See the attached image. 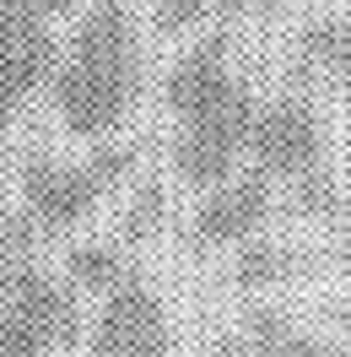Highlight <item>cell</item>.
Masks as SVG:
<instances>
[{
  "instance_id": "cell-1",
  "label": "cell",
  "mask_w": 351,
  "mask_h": 357,
  "mask_svg": "<svg viewBox=\"0 0 351 357\" xmlns=\"http://www.w3.org/2000/svg\"><path fill=\"white\" fill-rule=\"evenodd\" d=\"M162 103L173 114L168 162H173L178 184H189L200 195L227 184L233 168L249 157V130L260 114L254 87L233 70V38L227 33L195 38L168 70Z\"/></svg>"
},
{
  "instance_id": "cell-2",
  "label": "cell",
  "mask_w": 351,
  "mask_h": 357,
  "mask_svg": "<svg viewBox=\"0 0 351 357\" xmlns=\"http://www.w3.org/2000/svg\"><path fill=\"white\" fill-rule=\"evenodd\" d=\"M141 82H146V66H141V33H135L130 11L92 0L70 33V44L60 49V66L49 82L65 135L103 146L130 119Z\"/></svg>"
},
{
  "instance_id": "cell-3",
  "label": "cell",
  "mask_w": 351,
  "mask_h": 357,
  "mask_svg": "<svg viewBox=\"0 0 351 357\" xmlns=\"http://www.w3.org/2000/svg\"><path fill=\"white\" fill-rule=\"evenodd\" d=\"M135 168H141V146H130V141H103L81 162H60L33 146L17 162V195H22V211L49 238V233L81 227L103 206V195H114Z\"/></svg>"
},
{
  "instance_id": "cell-4",
  "label": "cell",
  "mask_w": 351,
  "mask_h": 357,
  "mask_svg": "<svg viewBox=\"0 0 351 357\" xmlns=\"http://www.w3.org/2000/svg\"><path fill=\"white\" fill-rule=\"evenodd\" d=\"M87 335L81 298L33 260H0V357H60Z\"/></svg>"
},
{
  "instance_id": "cell-5",
  "label": "cell",
  "mask_w": 351,
  "mask_h": 357,
  "mask_svg": "<svg viewBox=\"0 0 351 357\" xmlns=\"http://www.w3.org/2000/svg\"><path fill=\"white\" fill-rule=\"evenodd\" d=\"M60 38L49 27L44 0H0V141L17 114L54 82Z\"/></svg>"
},
{
  "instance_id": "cell-6",
  "label": "cell",
  "mask_w": 351,
  "mask_h": 357,
  "mask_svg": "<svg viewBox=\"0 0 351 357\" xmlns=\"http://www.w3.org/2000/svg\"><path fill=\"white\" fill-rule=\"evenodd\" d=\"M249 157H254V174H265L270 184L276 178L292 184L313 168H329V130L313 98L286 92L276 103H260L254 130H249Z\"/></svg>"
},
{
  "instance_id": "cell-7",
  "label": "cell",
  "mask_w": 351,
  "mask_h": 357,
  "mask_svg": "<svg viewBox=\"0 0 351 357\" xmlns=\"http://www.w3.org/2000/svg\"><path fill=\"white\" fill-rule=\"evenodd\" d=\"M87 357H173V319L146 276H125L98 298L87 325Z\"/></svg>"
},
{
  "instance_id": "cell-8",
  "label": "cell",
  "mask_w": 351,
  "mask_h": 357,
  "mask_svg": "<svg viewBox=\"0 0 351 357\" xmlns=\"http://www.w3.org/2000/svg\"><path fill=\"white\" fill-rule=\"evenodd\" d=\"M265 217H270V178L265 174H238L205 190L189 217V249L211 255V249H238L249 238H260Z\"/></svg>"
},
{
  "instance_id": "cell-9",
  "label": "cell",
  "mask_w": 351,
  "mask_h": 357,
  "mask_svg": "<svg viewBox=\"0 0 351 357\" xmlns=\"http://www.w3.org/2000/svg\"><path fill=\"white\" fill-rule=\"evenodd\" d=\"M292 76L297 82H308V76L335 82L351 114V17H313L292 44Z\"/></svg>"
},
{
  "instance_id": "cell-10",
  "label": "cell",
  "mask_w": 351,
  "mask_h": 357,
  "mask_svg": "<svg viewBox=\"0 0 351 357\" xmlns=\"http://www.w3.org/2000/svg\"><path fill=\"white\" fill-rule=\"evenodd\" d=\"M303 271H319V266H313V255L297 249V244H281V238H249V244L233 249V282L249 287V292L297 282Z\"/></svg>"
},
{
  "instance_id": "cell-11",
  "label": "cell",
  "mask_w": 351,
  "mask_h": 357,
  "mask_svg": "<svg viewBox=\"0 0 351 357\" xmlns=\"http://www.w3.org/2000/svg\"><path fill=\"white\" fill-rule=\"evenodd\" d=\"M60 276H65V287L76 292V298H103V292H114L125 276H130V266H125V249H119V244H109V238H87V244H70L65 249Z\"/></svg>"
},
{
  "instance_id": "cell-12",
  "label": "cell",
  "mask_w": 351,
  "mask_h": 357,
  "mask_svg": "<svg viewBox=\"0 0 351 357\" xmlns=\"http://www.w3.org/2000/svg\"><path fill=\"white\" fill-rule=\"evenodd\" d=\"M243 331H249V341L260 347V357H351L346 347H335V341H319V335L297 331L286 314L276 309H260L243 319Z\"/></svg>"
},
{
  "instance_id": "cell-13",
  "label": "cell",
  "mask_w": 351,
  "mask_h": 357,
  "mask_svg": "<svg viewBox=\"0 0 351 357\" xmlns=\"http://www.w3.org/2000/svg\"><path fill=\"white\" fill-rule=\"evenodd\" d=\"M162 227H168V184H162V178H141L130 190V201H125V211H119L114 244L119 249H146V244H157Z\"/></svg>"
},
{
  "instance_id": "cell-14",
  "label": "cell",
  "mask_w": 351,
  "mask_h": 357,
  "mask_svg": "<svg viewBox=\"0 0 351 357\" xmlns=\"http://www.w3.org/2000/svg\"><path fill=\"white\" fill-rule=\"evenodd\" d=\"M292 217H308V222H341L351 211L346 184L335 178V168H313V174L292 178Z\"/></svg>"
},
{
  "instance_id": "cell-15",
  "label": "cell",
  "mask_w": 351,
  "mask_h": 357,
  "mask_svg": "<svg viewBox=\"0 0 351 357\" xmlns=\"http://www.w3.org/2000/svg\"><path fill=\"white\" fill-rule=\"evenodd\" d=\"M211 11V0H152V33L157 38H178V33H195Z\"/></svg>"
},
{
  "instance_id": "cell-16",
  "label": "cell",
  "mask_w": 351,
  "mask_h": 357,
  "mask_svg": "<svg viewBox=\"0 0 351 357\" xmlns=\"http://www.w3.org/2000/svg\"><path fill=\"white\" fill-rule=\"evenodd\" d=\"M313 266H319V271H346V276H351V233H346V238H335L325 255H313Z\"/></svg>"
},
{
  "instance_id": "cell-17",
  "label": "cell",
  "mask_w": 351,
  "mask_h": 357,
  "mask_svg": "<svg viewBox=\"0 0 351 357\" xmlns=\"http://www.w3.org/2000/svg\"><path fill=\"white\" fill-rule=\"evenodd\" d=\"M281 0H211L217 17H254V11H276Z\"/></svg>"
},
{
  "instance_id": "cell-18",
  "label": "cell",
  "mask_w": 351,
  "mask_h": 357,
  "mask_svg": "<svg viewBox=\"0 0 351 357\" xmlns=\"http://www.w3.org/2000/svg\"><path fill=\"white\" fill-rule=\"evenodd\" d=\"M325 319H329V325H335L341 335H351V292L341 298V303H329V309H325Z\"/></svg>"
},
{
  "instance_id": "cell-19",
  "label": "cell",
  "mask_w": 351,
  "mask_h": 357,
  "mask_svg": "<svg viewBox=\"0 0 351 357\" xmlns=\"http://www.w3.org/2000/svg\"><path fill=\"white\" fill-rule=\"evenodd\" d=\"M87 0H44V11H49V22H60V17H76Z\"/></svg>"
},
{
  "instance_id": "cell-20",
  "label": "cell",
  "mask_w": 351,
  "mask_h": 357,
  "mask_svg": "<svg viewBox=\"0 0 351 357\" xmlns=\"http://www.w3.org/2000/svg\"><path fill=\"white\" fill-rule=\"evenodd\" d=\"M346 190H351V157H346Z\"/></svg>"
},
{
  "instance_id": "cell-21",
  "label": "cell",
  "mask_w": 351,
  "mask_h": 357,
  "mask_svg": "<svg viewBox=\"0 0 351 357\" xmlns=\"http://www.w3.org/2000/svg\"><path fill=\"white\" fill-rule=\"evenodd\" d=\"M103 6H125V0H103Z\"/></svg>"
},
{
  "instance_id": "cell-22",
  "label": "cell",
  "mask_w": 351,
  "mask_h": 357,
  "mask_svg": "<svg viewBox=\"0 0 351 357\" xmlns=\"http://www.w3.org/2000/svg\"><path fill=\"white\" fill-rule=\"evenodd\" d=\"M313 6H325V0H313Z\"/></svg>"
}]
</instances>
